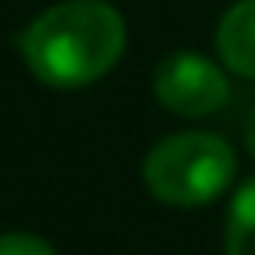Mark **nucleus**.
<instances>
[{
    "instance_id": "obj_4",
    "label": "nucleus",
    "mask_w": 255,
    "mask_h": 255,
    "mask_svg": "<svg viewBox=\"0 0 255 255\" xmlns=\"http://www.w3.org/2000/svg\"><path fill=\"white\" fill-rule=\"evenodd\" d=\"M218 60L229 75L255 83V0H233L214 26Z\"/></svg>"
},
{
    "instance_id": "obj_1",
    "label": "nucleus",
    "mask_w": 255,
    "mask_h": 255,
    "mask_svg": "<svg viewBox=\"0 0 255 255\" xmlns=\"http://www.w3.org/2000/svg\"><path fill=\"white\" fill-rule=\"evenodd\" d=\"M128 49V23L109 0H60L26 23L19 53L38 83L83 90L105 79Z\"/></svg>"
},
{
    "instance_id": "obj_5",
    "label": "nucleus",
    "mask_w": 255,
    "mask_h": 255,
    "mask_svg": "<svg viewBox=\"0 0 255 255\" xmlns=\"http://www.w3.org/2000/svg\"><path fill=\"white\" fill-rule=\"evenodd\" d=\"M222 252L225 255H255V176L237 184L225 207L222 225Z\"/></svg>"
},
{
    "instance_id": "obj_2",
    "label": "nucleus",
    "mask_w": 255,
    "mask_h": 255,
    "mask_svg": "<svg viewBox=\"0 0 255 255\" xmlns=\"http://www.w3.org/2000/svg\"><path fill=\"white\" fill-rule=\"evenodd\" d=\"M237 184V150L225 135L188 128L161 135L143 158V188L161 207L199 210Z\"/></svg>"
},
{
    "instance_id": "obj_3",
    "label": "nucleus",
    "mask_w": 255,
    "mask_h": 255,
    "mask_svg": "<svg viewBox=\"0 0 255 255\" xmlns=\"http://www.w3.org/2000/svg\"><path fill=\"white\" fill-rule=\"evenodd\" d=\"M154 102L180 120H207L222 113L233 98L229 68L199 49H176L154 68Z\"/></svg>"
},
{
    "instance_id": "obj_7",
    "label": "nucleus",
    "mask_w": 255,
    "mask_h": 255,
    "mask_svg": "<svg viewBox=\"0 0 255 255\" xmlns=\"http://www.w3.org/2000/svg\"><path fill=\"white\" fill-rule=\"evenodd\" d=\"M240 139H244V150L255 158V105L248 109V117H244V128H240Z\"/></svg>"
},
{
    "instance_id": "obj_6",
    "label": "nucleus",
    "mask_w": 255,
    "mask_h": 255,
    "mask_svg": "<svg viewBox=\"0 0 255 255\" xmlns=\"http://www.w3.org/2000/svg\"><path fill=\"white\" fill-rule=\"evenodd\" d=\"M0 255H56V248L34 233H0Z\"/></svg>"
}]
</instances>
